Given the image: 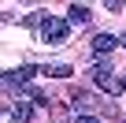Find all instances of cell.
<instances>
[{
    "label": "cell",
    "instance_id": "obj_7",
    "mask_svg": "<svg viewBox=\"0 0 126 123\" xmlns=\"http://www.w3.org/2000/svg\"><path fill=\"white\" fill-rule=\"evenodd\" d=\"M93 108H100V104H96V97L78 90V93H74V112H78V116H85V112H93Z\"/></svg>",
    "mask_w": 126,
    "mask_h": 123
},
{
    "label": "cell",
    "instance_id": "obj_3",
    "mask_svg": "<svg viewBox=\"0 0 126 123\" xmlns=\"http://www.w3.org/2000/svg\"><path fill=\"white\" fill-rule=\"evenodd\" d=\"M115 78V71H111V64H108V60H96V64H93V82L100 86V90H108V82Z\"/></svg>",
    "mask_w": 126,
    "mask_h": 123
},
{
    "label": "cell",
    "instance_id": "obj_1",
    "mask_svg": "<svg viewBox=\"0 0 126 123\" xmlns=\"http://www.w3.org/2000/svg\"><path fill=\"white\" fill-rule=\"evenodd\" d=\"M37 34H41V41L45 45H63V41H67V34H71V23L67 19H56V15H45L41 19V26H37Z\"/></svg>",
    "mask_w": 126,
    "mask_h": 123
},
{
    "label": "cell",
    "instance_id": "obj_8",
    "mask_svg": "<svg viewBox=\"0 0 126 123\" xmlns=\"http://www.w3.org/2000/svg\"><path fill=\"white\" fill-rule=\"evenodd\" d=\"M45 75H52V78H71L74 71H71V64H45Z\"/></svg>",
    "mask_w": 126,
    "mask_h": 123
},
{
    "label": "cell",
    "instance_id": "obj_11",
    "mask_svg": "<svg viewBox=\"0 0 126 123\" xmlns=\"http://www.w3.org/2000/svg\"><path fill=\"white\" fill-rule=\"evenodd\" d=\"M78 123H100L96 116H78Z\"/></svg>",
    "mask_w": 126,
    "mask_h": 123
},
{
    "label": "cell",
    "instance_id": "obj_4",
    "mask_svg": "<svg viewBox=\"0 0 126 123\" xmlns=\"http://www.w3.org/2000/svg\"><path fill=\"white\" fill-rule=\"evenodd\" d=\"M115 49H119V37H111V34H96L93 37V52L96 56H111Z\"/></svg>",
    "mask_w": 126,
    "mask_h": 123
},
{
    "label": "cell",
    "instance_id": "obj_9",
    "mask_svg": "<svg viewBox=\"0 0 126 123\" xmlns=\"http://www.w3.org/2000/svg\"><path fill=\"white\" fill-rule=\"evenodd\" d=\"M108 93H111V97H119V93H126V75H115V78L108 82Z\"/></svg>",
    "mask_w": 126,
    "mask_h": 123
},
{
    "label": "cell",
    "instance_id": "obj_2",
    "mask_svg": "<svg viewBox=\"0 0 126 123\" xmlns=\"http://www.w3.org/2000/svg\"><path fill=\"white\" fill-rule=\"evenodd\" d=\"M33 75H37V71H33L30 64H26V67H15V71H8V75H0V90L8 93V90H19V86H30V78H33Z\"/></svg>",
    "mask_w": 126,
    "mask_h": 123
},
{
    "label": "cell",
    "instance_id": "obj_6",
    "mask_svg": "<svg viewBox=\"0 0 126 123\" xmlns=\"http://www.w3.org/2000/svg\"><path fill=\"white\" fill-rule=\"evenodd\" d=\"M8 116H11V123H30V116H33V104H26V101H15V104L8 108Z\"/></svg>",
    "mask_w": 126,
    "mask_h": 123
},
{
    "label": "cell",
    "instance_id": "obj_12",
    "mask_svg": "<svg viewBox=\"0 0 126 123\" xmlns=\"http://www.w3.org/2000/svg\"><path fill=\"white\" fill-rule=\"evenodd\" d=\"M119 45H122V49H126V34H122V37H119Z\"/></svg>",
    "mask_w": 126,
    "mask_h": 123
},
{
    "label": "cell",
    "instance_id": "obj_10",
    "mask_svg": "<svg viewBox=\"0 0 126 123\" xmlns=\"http://www.w3.org/2000/svg\"><path fill=\"white\" fill-rule=\"evenodd\" d=\"M26 97H30V101H37V104H45V108H48V97H45V93H41V90H37V86H26Z\"/></svg>",
    "mask_w": 126,
    "mask_h": 123
},
{
    "label": "cell",
    "instance_id": "obj_5",
    "mask_svg": "<svg viewBox=\"0 0 126 123\" xmlns=\"http://www.w3.org/2000/svg\"><path fill=\"white\" fill-rule=\"evenodd\" d=\"M89 19H93V15H89L85 4H71V8H67V23H71V26H85Z\"/></svg>",
    "mask_w": 126,
    "mask_h": 123
}]
</instances>
